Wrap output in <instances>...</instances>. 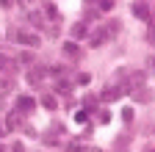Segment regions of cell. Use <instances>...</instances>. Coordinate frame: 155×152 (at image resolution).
Instances as JSON below:
<instances>
[{"instance_id": "5b68a950", "label": "cell", "mask_w": 155, "mask_h": 152, "mask_svg": "<svg viewBox=\"0 0 155 152\" xmlns=\"http://www.w3.org/2000/svg\"><path fill=\"white\" fill-rule=\"evenodd\" d=\"M61 50H64V55H67V58H81V47H78L75 42H67Z\"/></svg>"}, {"instance_id": "ffe728a7", "label": "cell", "mask_w": 155, "mask_h": 152, "mask_svg": "<svg viewBox=\"0 0 155 152\" xmlns=\"http://www.w3.org/2000/svg\"><path fill=\"white\" fill-rule=\"evenodd\" d=\"M144 152H155V147H150V149H144Z\"/></svg>"}, {"instance_id": "4fadbf2b", "label": "cell", "mask_w": 155, "mask_h": 152, "mask_svg": "<svg viewBox=\"0 0 155 152\" xmlns=\"http://www.w3.org/2000/svg\"><path fill=\"white\" fill-rule=\"evenodd\" d=\"M122 122H125V125L133 122V108H125V111H122Z\"/></svg>"}, {"instance_id": "e0dca14e", "label": "cell", "mask_w": 155, "mask_h": 152, "mask_svg": "<svg viewBox=\"0 0 155 152\" xmlns=\"http://www.w3.org/2000/svg\"><path fill=\"white\" fill-rule=\"evenodd\" d=\"M6 66H11V64H8V58H6V55H0V69H6Z\"/></svg>"}, {"instance_id": "2e32d148", "label": "cell", "mask_w": 155, "mask_h": 152, "mask_svg": "<svg viewBox=\"0 0 155 152\" xmlns=\"http://www.w3.org/2000/svg\"><path fill=\"white\" fill-rule=\"evenodd\" d=\"M55 89H58V91H61V94H69V89H72V86H69L67 80H61V83H58Z\"/></svg>"}, {"instance_id": "ba28073f", "label": "cell", "mask_w": 155, "mask_h": 152, "mask_svg": "<svg viewBox=\"0 0 155 152\" xmlns=\"http://www.w3.org/2000/svg\"><path fill=\"white\" fill-rule=\"evenodd\" d=\"M133 97L139 100V102H150V100H152V91H150V89L144 91V86H141V89H136V91H133Z\"/></svg>"}, {"instance_id": "6da1fadb", "label": "cell", "mask_w": 155, "mask_h": 152, "mask_svg": "<svg viewBox=\"0 0 155 152\" xmlns=\"http://www.w3.org/2000/svg\"><path fill=\"white\" fill-rule=\"evenodd\" d=\"M11 36H14L17 44H25V47H39L42 44L39 33H33V31H11Z\"/></svg>"}, {"instance_id": "8fae6325", "label": "cell", "mask_w": 155, "mask_h": 152, "mask_svg": "<svg viewBox=\"0 0 155 152\" xmlns=\"http://www.w3.org/2000/svg\"><path fill=\"white\" fill-rule=\"evenodd\" d=\"M6 125H8V130H14V127H19V125H22V119H19V116H14V113H11V116L6 119Z\"/></svg>"}, {"instance_id": "8992f818", "label": "cell", "mask_w": 155, "mask_h": 152, "mask_svg": "<svg viewBox=\"0 0 155 152\" xmlns=\"http://www.w3.org/2000/svg\"><path fill=\"white\" fill-rule=\"evenodd\" d=\"M133 14L139 17V20H144V22H150V8L144 6V3H133Z\"/></svg>"}, {"instance_id": "7c38bea8", "label": "cell", "mask_w": 155, "mask_h": 152, "mask_svg": "<svg viewBox=\"0 0 155 152\" xmlns=\"http://www.w3.org/2000/svg\"><path fill=\"white\" fill-rule=\"evenodd\" d=\"M28 20H31V25H36V28H42V25H45V22H42V14H39V11H36V14H31Z\"/></svg>"}, {"instance_id": "9a60e30c", "label": "cell", "mask_w": 155, "mask_h": 152, "mask_svg": "<svg viewBox=\"0 0 155 152\" xmlns=\"http://www.w3.org/2000/svg\"><path fill=\"white\" fill-rule=\"evenodd\" d=\"M97 3H100L103 11H111V8H114V0H97Z\"/></svg>"}, {"instance_id": "7a4b0ae2", "label": "cell", "mask_w": 155, "mask_h": 152, "mask_svg": "<svg viewBox=\"0 0 155 152\" xmlns=\"http://www.w3.org/2000/svg\"><path fill=\"white\" fill-rule=\"evenodd\" d=\"M33 108H36V100H33V97H28V94H19V97H17V111L28 113V111H33Z\"/></svg>"}, {"instance_id": "52a82bcc", "label": "cell", "mask_w": 155, "mask_h": 152, "mask_svg": "<svg viewBox=\"0 0 155 152\" xmlns=\"http://www.w3.org/2000/svg\"><path fill=\"white\" fill-rule=\"evenodd\" d=\"M108 42V33H105V28H100L97 33H91V47H100V44H105Z\"/></svg>"}, {"instance_id": "ac0fdd59", "label": "cell", "mask_w": 155, "mask_h": 152, "mask_svg": "<svg viewBox=\"0 0 155 152\" xmlns=\"http://www.w3.org/2000/svg\"><path fill=\"white\" fill-rule=\"evenodd\" d=\"M11 152H22V144H14V147H11Z\"/></svg>"}, {"instance_id": "30bf717a", "label": "cell", "mask_w": 155, "mask_h": 152, "mask_svg": "<svg viewBox=\"0 0 155 152\" xmlns=\"http://www.w3.org/2000/svg\"><path fill=\"white\" fill-rule=\"evenodd\" d=\"M105 33H108V39H114L116 33H119V22L116 20H111V22H105Z\"/></svg>"}, {"instance_id": "d6986e66", "label": "cell", "mask_w": 155, "mask_h": 152, "mask_svg": "<svg viewBox=\"0 0 155 152\" xmlns=\"http://www.w3.org/2000/svg\"><path fill=\"white\" fill-rule=\"evenodd\" d=\"M0 6H3V8H8V6H11V0H0Z\"/></svg>"}, {"instance_id": "5bb4252c", "label": "cell", "mask_w": 155, "mask_h": 152, "mask_svg": "<svg viewBox=\"0 0 155 152\" xmlns=\"http://www.w3.org/2000/svg\"><path fill=\"white\" fill-rule=\"evenodd\" d=\"M42 105L53 111V108H55V97H42Z\"/></svg>"}, {"instance_id": "9c48e42d", "label": "cell", "mask_w": 155, "mask_h": 152, "mask_svg": "<svg viewBox=\"0 0 155 152\" xmlns=\"http://www.w3.org/2000/svg\"><path fill=\"white\" fill-rule=\"evenodd\" d=\"M72 36L75 39H83V36H89V28L83 22H78V25H72Z\"/></svg>"}, {"instance_id": "3957f363", "label": "cell", "mask_w": 155, "mask_h": 152, "mask_svg": "<svg viewBox=\"0 0 155 152\" xmlns=\"http://www.w3.org/2000/svg\"><path fill=\"white\" fill-rule=\"evenodd\" d=\"M125 91H127L125 86H111V89H105V91H103V100H105V102H114V100H119Z\"/></svg>"}, {"instance_id": "277c9868", "label": "cell", "mask_w": 155, "mask_h": 152, "mask_svg": "<svg viewBox=\"0 0 155 152\" xmlns=\"http://www.w3.org/2000/svg\"><path fill=\"white\" fill-rule=\"evenodd\" d=\"M45 72H47L45 66H39V69H31V72H28V83H31V86H39V83H42V78H45Z\"/></svg>"}]
</instances>
